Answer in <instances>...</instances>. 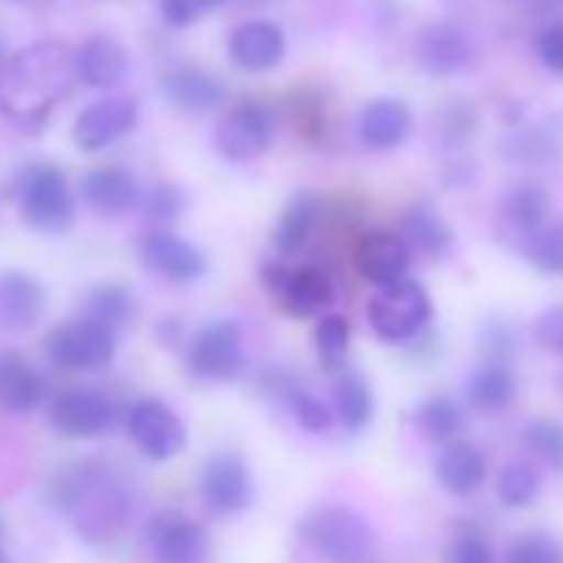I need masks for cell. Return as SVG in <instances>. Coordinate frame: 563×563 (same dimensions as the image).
Masks as SVG:
<instances>
[{
  "label": "cell",
  "instance_id": "obj_1",
  "mask_svg": "<svg viewBox=\"0 0 563 563\" xmlns=\"http://www.w3.org/2000/svg\"><path fill=\"white\" fill-rule=\"evenodd\" d=\"M74 84V51L60 41H41L8 54L0 64V117L37 133L70 97Z\"/></svg>",
  "mask_w": 563,
  "mask_h": 563
},
{
  "label": "cell",
  "instance_id": "obj_2",
  "mask_svg": "<svg viewBox=\"0 0 563 563\" xmlns=\"http://www.w3.org/2000/svg\"><path fill=\"white\" fill-rule=\"evenodd\" d=\"M51 500L67 514L80 540L103 547L120 537L130 517V494L103 461H74L51 481Z\"/></svg>",
  "mask_w": 563,
  "mask_h": 563
},
{
  "label": "cell",
  "instance_id": "obj_3",
  "mask_svg": "<svg viewBox=\"0 0 563 563\" xmlns=\"http://www.w3.org/2000/svg\"><path fill=\"white\" fill-rule=\"evenodd\" d=\"M14 199L21 219L47 235L67 232L77 222V196L70 179L54 163H27L14 176Z\"/></svg>",
  "mask_w": 563,
  "mask_h": 563
},
{
  "label": "cell",
  "instance_id": "obj_4",
  "mask_svg": "<svg viewBox=\"0 0 563 563\" xmlns=\"http://www.w3.org/2000/svg\"><path fill=\"white\" fill-rule=\"evenodd\" d=\"M431 319H434L431 296L411 275L388 282V286H378V292L368 302V325L388 345L418 342L428 332Z\"/></svg>",
  "mask_w": 563,
  "mask_h": 563
},
{
  "label": "cell",
  "instance_id": "obj_5",
  "mask_svg": "<svg viewBox=\"0 0 563 563\" xmlns=\"http://www.w3.org/2000/svg\"><path fill=\"white\" fill-rule=\"evenodd\" d=\"M299 533L325 563H372L378 547L372 523L358 510L342 504L312 510L302 520Z\"/></svg>",
  "mask_w": 563,
  "mask_h": 563
},
{
  "label": "cell",
  "instance_id": "obj_6",
  "mask_svg": "<svg viewBox=\"0 0 563 563\" xmlns=\"http://www.w3.org/2000/svg\"><path fill=\"white\" fill-rule=\"evenodd\" d=\"M258 278L268 296L292 319H319L339 299V286L322 265H289L282 258L262 262Z\"/></svg>",
  "mask_w": 563,
  "mask_h": 563
},
{
  "label": "cell",
  "instance_id": "obj_7",
  "mask_svg": "<svg viewBox=\"0 0 563 563\" xmlns=\"http://www.w3.org/2000/svg\"><path fill=\"white\" fill-rule=\"evenodd\" d=\"M278 133V110L258 97H242L216 123V150L229 163H252L268 153Z\"/></svg>",
  "mask_w": 563,
  "mask_h": 563
},
{
  "label": "cell",
  "instance_id": "obj_8",
  "mask_svg": "<svg viewBox=\"0 0 563 563\" xmlns=\"http://www.w3.org/2000/svg\"><path fill=\"white\" fill-rule=\"evenodd\" d=\"M44 352L51 365H57L60 372H80V375L103 372L117 358V332L80 316V319L54 325L44 335Z\"/></svg>",
  "mask_w": 563,
  "mask_h": 563
},
{
  "label": "cell",
  "instance_id": "obj_9",
  "mask_svg": "<svg viewBox=\"0 0 563 563\" xmlns=\"http://www.w3.org/2000/svg\"><path fill=\"white\" fill-rule=\"evenodd\" d=\"M245 368L242 329L232 319L202 325L186 345V372L196 382H232Z\"/></svg>",
  "mask_w": 563,
  "mask_h": 563
},
{
  "label": "cell",
  "instance_id": "obj_10",
  "mask_svg": "<svg viewBox=\"0 0 563 563\" xmlns=\"http://www.w3.org/2000/svg\"><path fill=\"white\" fill-rule=\"evenodd\" d=\"M120 418L117 401L100 388H64L51 398V424L64 438H100Z\"/></svg>",
  "mask_w": 563,
  "mask_h": 563
},
{
  "label": "cell",
  "instance_id": "obj_11",
  "mask_svg": "<svg viewBox=\"0 0 563 563\" xmlns=\"http://www.w3.org/2000/svg\"><path fill=\"white\" fill-rule=\"evenodd\" d=\"M199 490L202 500L212 514L219 517H235L245 514L255 500V484L245 457L239 451H216L206 457L202 474H199Z\"/></svg>",
  "mask_w": 563,
  "mask_h": 563
},
{
  "label": "cell",
  "instance_id": "obj_12",
  "mask_svg": "<svg viewBox=\"0 0 563 563\" xmlns=\"http://www.w3.org/2000/svg\"><path fill=\"white\" fill-rule=\"evenodd\" d=\"M126 431L150 461H173L186 448L183 418L159 398H140L126 411Z\"/></svg>",
  "mask_w": 563,
  "mask_h": 563
},
{
  "label": "cell",
  "instance_id": "obj_13",
  "mask_svg": "<svg viewBox=\"0 0 563 563\" xmlns=\"http://www.w3.org/2000/svg\"><path fill=\"white\" fill-rule=\"evenodd\" d=\"M140 123V103L123 93H110L74 120V143L84 153H103L123 136H130Z\"/></svg>",
  "mask_w": 563,
  "mask_h": 563
},
{
  "label": "cell",
  "instance_id": "obj_14",
  "mask_svg": "<svg viewBox=\"0 0 563 563\" xmlns=\"http://www.w3.org/2000/svg\"><path fill=\"white\" fill-rule=\"evenodd\" d=\"M146 540L153 550V563H209V530L179 510H163L150 520Z\"/></svg>",
  "mask_w": 563,
  "mask_h": 563
},
{
  "label": "cell",
  "instance_id": "obj_15",
  "mask_svg": "<svg viewBox=\"0 0 563 563\" xmlns=\"http://www.w3.org/2000/svg\"><path fill=\"white\" fill-rule=\"evenodd\" d=\"M140 258L153 275H159L166 282H176V286H186V282L202 278L206 268H209L199 245H192L183 235H176L169 229H159V225L140 239Z\"/></svg>",
  "mask_w": 563,
  "mask_h": 563
},
{
  "label": "cell",
  "instance_id": "obj_16",
  "mask_svg": "<svg viewBox=\"0 0 563 563\" xmlns=\"http://www.w3.org/2000/svg\"><path fill=\"white\" fill-rule=\"evenodd\" d=\"M415 57L431 77H457L474 60V44L457 21H431L415 41Z\"/></svg>",
  "mask_w": 563,
  "mask_h": 563
},
{
  "label": "cell",
  "instance_id": "obj_17",
  "mask_svg": "<svg viewBox=\"0 0 563 563\" xmlns=\"http://www.w3.org/2000/svg\"><path fill=\"white\" fill-rule=\"evenodd\" d=\"M286 31L275 21H242L229 34V60L245 74H268L286 57Z\"/></svg>",
  "mask_w": 563,
  "mask_h": 563
},
{
  "label": "cell",
  "instance_id": "obj_18",
  "mask_svg": "<svg viewBox=\"0 0 563 563\" xmlns=\"http://www.w3.org/2000/svg\"><path fill=\"white\" fill-rule=\"evenodd\" d=\"M262 391L268 398H275L278 405H286L289 415L309 431V434H325L332 431L335 424V411L329 401H322L302 378H296L292 372H282V368H272L262 375Z\"/></svg>",
  "mask_w": 563,
  "mask_h": 563
},
{
  "label": "cell",
  "instance_id": "obj_19",
  "mask_svg": "<svg viewBox=\"0 0 563 563\" xmlns=\"http://www.w3.org/2000/svg\"><path fill=\"white\" fill-rule=\"evenodd\" d=\"M47 312V286L21 268L0 272V329L27 332Z\"/></svg>",
  "mask_w": 563,
  "mask_h": 563
},
{
  "label": "cell",
  "instance_id": "obj_20",
  "mask_svg": "<svg viewBox=\"0 0 563 563\" xmlns=\"http://www.w3.org/2000/svg\"><path fill=\"white\" fill-rule=\"evenodd\" d=\"M159 90L183 113H209V110H219L225 103V97H229L225 84L212 70L196 67V64H173L159 77Z\"/></svg>",
  "mask_w": 563,
  "mask_h": 563
},
{
  "label": "cell",
  "instance_id": "obj_21",
  "mask_svg": "<svg viewBox=\"0 0 563 563\" xmlns=\"http://www.w3.org/2000/svg\"><path fill=\"white\" fill-rule=\"evenodd\" d=\"M411 258L415 255H411L408 242L391 229L365 232L355 245V268L365 282H372V286H388V282L405 278L411 268Z\"/></svg>",
  "mask_w": 563,
  "mask_h": 563
},
{
  "label": "cell",
  "instance_id": "obj_22",
  "mask_svg": "<svg viewBox=\"0 0 563 563\" xmlns=\"http://www.w3.org/2000/svg\"><path fill=\"white\" fill-rule=\"evenodd\" d=\"M322 219H325L322 196H316L309 189L296 192L286 202V209H282V216H278V222L272 229V249H275V255L278 258H296V255H302L312 245Z\"/></svg>",
  "mask_w": 563,
  "mask_h": 563
},
{
  "label": "cell",
  "instance_id": "obj_23",
  "mask_svg": "<svg viewBox=\"0 0 563 563\" xmlns=\"http://www.w3.org/2000/svg\"><path fill=\"white\" fill-rule=\"evenodd\" d=\"M411 130H415L411 107L398 97H378L365 103L358 113V140L372 153L398 150L401 143H408Z\"/></svg>",
  "mask_w": 563,
  "mask_h": 563
},
{
  "label": "cell",
  "instance_id": "obj_24",
  "mask_svg": "<svg viewBox=\"0 0 563 563\" xmlns=\"http://www.w3.org/2000/svg\"><path fill=\"white\" fill-rule=\"evenodd\" d=\"M84 202L100 216H126L140 206L143 186L126 166H97L80 179Z\"/></svg>",
  "mask_w": 563,
  "mask_h": 563
},
{
  "label": "cell",
  "instance_id": "obj_25",
  "mask_svg": "<svg viewBox=\"0 0 563 563\" xmlns=\"http://www.w3.org/2000/svg\"><path fill=\"white\" fill-rule=\"evenodd\" d=\"M74 74L90 90H117L130 74V57L120 41L97 34L74 51Z\"/></svg>",
  "mask_w": 563,
  "mask_h": 563
},
{
  "label": "cell",
  "instance_id": "obj_26",
  "mask_svg": "<svg viewBox=\"0 0 563 563\" xmlns=\"http://www.w3.org/2000/svg\"><path fill=\"white\" fill-rule=\"evenodd\" d=\"M47 401V378L21 355L4 349L0 352V411L31 415Z\"/></svg>",
  "mask_w": 563,
  "mask_h": 563
},
{
  "label": "cell",
  "instance_id": "obj_27",
  "mask_svg": "<svg viewBox=\"0 0 563 563\" xmlns=\"http://www.w3.org/2000/svg\"><path fill=\"white\" fill-rule=\"evenodd\" d=\"M434 477L438 484L454 494V497H471L484 487L487 481V457L471 444V441H448L434 461Z\"/></svg>",
  "mask_w": 563,
  "mask_h": 563
},
{
  "label": "cell",
  "instance_id": "obj_28",
  "mask_svg": "<svg viewBox=\"0 0 563 563\" xmlns=\"http://www.w3.org/2000/svg\"><path fill=\"white\" fill-rule=\"evenodd\" d=\"M398 235L408 242L411 255H424V258H444L454 249L451 225L428 202H418L401 216Z\"/></svg>",
  "mask_w": 563,
  "mask_h": 563
},
{
  "label": "cell",
  "instance_id": "obj_29",
  "mask_svg": "<svg viewBox=\"0 0 563 563\" xmlns=\"http://www.w3.org/2000/svg\"><path fill=\"white\" fill-rule=\"evenodd\" d=\"M332 411H335V421H342L349 431H365L372 424L375 395L362 372L345 365L332 375Z\"/></svg>",
  "mask_w": 563,
  "mask_h": 563
},
{
  "label": "cell",
  "instance_id": "obj_30",
  "mask_svg": "<svg viewBox=\"0 0 563 563\" xmlns=\"http://www.w3.org/2000/svg\"><path fill=\"white\" fill-rule=\"evenodd\" d=\"M467 405L481 415H500L514 405L517 398V378L510 365L500 362H484L464 385Z\"/></svg>",
  "mask_w": 563,
  "mask_h": 563
},
{
  "label": "cell",
  "instance_id": "obj_31",
  "mask_svg": "<svg viewBox=\"0 0 563 563\" xmlns=\"http://www.w3.org/2000/svg\"><path fill=\"white\" fill-rule=\"evenodd\" d=\"M133 312H136V302L123 282H100L84 299V316L107 325L110 332H120L123 325H130Z\"/></svg>",
  "mask_w": 563,
  "mask_h": 563
},
{
  "label": "cell",
  "instance_id": "obj_32",
  "mask_svg": "<svg viewBox=\"0 0 563 563\" xmlns=\"http://www.w3.org/2000/svg\"><path fill=\"white\" fill-rule=\"evenodd\" d=\"M500 209H504V219L520 235H527V232H533V229H540L547 222V216H550V196L537 183H517L504 196V206Z\"/></svg>",
  "mask_w": 563,
  "mask_h": 563
},
{
  "label": "cell",
  "instance_id": "obj_33",
  "mask_svg": "<svg viewBox=\"0 0 563 563\" xmlns=\"http://www.w3.org/2000/svg\"><path fill=\"white\" fill-rule=\"evenodd\" d=\"M349 345H352L349 319L335 316V312H322L316 322V352H319V362L329 375H335L339 368L349 365Z\"/></svg>",
  "mask_w": 563,
  "mask_h": 563
},
{
  "label": "cell",
  "instance_id": "obj_34",
  "mask_svg": "<svg viewBox=\"0 0 563 563\" xmlns=\"http://www.w3.org/2000/svg\"><path fill=\"white\" fill-rule=\"evenodd\" d=\"M415 424L418 431L428 438V441H438V444H448L457 438L461 424H464V411L454 398L448 395H434L428 398L418 411H415Z\"/></svg>",
  "mask_w": 563,
  "mask_h": 563
},
{
  "label": "cell",
  "instance_id": "obj_35",
  "mask_svg": "<svg viewBox=\"0 0 563 563\" xmlns=\"http://www.w3.org/2000/svg\"><path fill=\"white\" fill-rule=\"evenodd\" d=\"M523 448L553 474H563V421L556 418H533L520 431Z\"/></svg>",
  "mask_w": 563,
  "mask_h": 563
},
{
  "label": "cell",
  "instance_id": "obj_36",
  "mask_svg": "<svg viewBox=\"0 0 563 563\" xmlns=\"http://www.w3.org/2000/svg\"><path fill=\"white\" fill-rule=\"evenodd\" d=\"M523 258L543 275H563V222H543L523 235Z\"/></svg>",
  "mask_w": 563,
  "mask_h": 563
},
{
  "label": "cell",
  "instance_id": "obj_37",
  "mask_svg": "<svg viewBox=\"0 0 563 563\" xmlns=\"http://www.w3.org/2000/svg\"><path fill=\"white\" fill-rule=\"evenodd\" d=\"M497 497L504 507H530L540 497V471L527 461H510L497 474Z\"/></svg>",
  "mask_w": 563,
  "mask_h": 563
},
{
  "label": "cell",
  "instance_id": "obj_38",
  "mask_svg": "<svg viewBox=\"0 0 563 563\" xmlns=\"http://www.w3.org/2000/svg\"><path fill=\"white\" fill-rule=\"evenodd\" d=\"M434 133L444 146H464L477 133V110L467 100H448L434 113Z\"/></svg>",
  "mask_w": 563,
  "mask_h": 563
},
{
  "label": "cell",
  "instance_id": "obj_39",
  "mask_svg": "<svg viewBox=\"0 0 563 563\" xmlns=\"http://www.w3.org/2000/svg\"><path fill=\"white\" fill-rule=\"evenodd\" d=\"M560 150V133H553L547 123L540 126H530L523 133H514L507 140V156L514 163H527V166H537V163H547L553 159Z\"/></svg>",
  "mask_w": 563,
  "mask_h": 563
},
{
  "label": "cell",
  "instance_id": "obj_40",
  "mask_svg": "<svg viewBox=\"0 0 563 563\" xmlns=\"http://www.w3.org/2000/svg\"><path fill=\"white\" fill-rule=\"evenodd\" d=\"M140 206H143V212H146L150 222H156L159 229H166L169 222H176V219L183 216L186 196H183V189L173 186V183H156L150 192L140 196Z\"/></svg>",
  "mask_w": 563,
  "mask_h": 563
},
{
  "label": "cell",
  "instance_id": "obj_41",
  "mask_svg": "<svg viewBox=\"0 0 563 563\" xmlns=\"http://www.w3.org/2000/svg\"><path fill=\"white\" fill-rule=\"evenodd\" d=\"M225 4H232V0H156L163 24L173 31L192 27L196 21H202L206 14H212Z\"/></svg>",
  "mask_w": 563,
  "mask_h": 563
},
{
  "label": "cell",
  "instance_id": "obj_42",
  "mask_svg": "<svg viewBox=\"0 0 563 563\" xmlns=\"http://www.w3.org/2000/svg\"><path fill=\"white\" fill-rule=\"evenodd\" d=\"M504 563H563V550L547 533H523L510 543Z\"/></svg>",
  "mask_w": 563,
  "mask_h": 563
},
{
  "label": "cell",
  "instance_id": "obj_43",
  "mask_svg": "<svg viewBox=\"0 0 563 563\" xmlns=\"http://www.w3.org/2000/svg\"><path fill=\"white\" fill-rule=\"evenodd\" d=\"M481 355H484V362L510 365V358H514V332H510V325L504 319L484 322V329H481Z\"/></svg>",
  "mask_w": 563,
  "mask_h": 563
},
{
  "label": "cell",
  "instance_id": "obj_44",
  "mask_svg": "<svg viewBox=\"0 0 563 563\" xmlns=\"http://www.w3.org/2000/svg\"><path fill=\"white\" fill-rule=\"evenodd\" d=\"M533 339L543 352L563 358V306H550L533 322Z\"/></svg>",
  "mask_w": 563,
  "mask_h": 563
},
{
  "label": "cell",
  "instance_id": "obj_45",
  "mask_svg": "<svg viewBox=\"0 0 563 563\" xmlns=\"http://www.w3.org/2000/svg\"><path fill=\"white\" fill-rule=\"evenodd\" d=\"M441 563H494V550L477 533H461L448 543Z\"/></svg>",
  "mask_w": 563,
  "mask_h": 563
},
{
  "label": "cell",
  "instance_id": "obj_46",
  "mask_svg": "<svg viewBox=\"0 0 563 563\" xmlns=\"http://www.w3.org/2000/svg\"><path fill=\"white\" fill-rule=\"evenodd\" d=\"M537 57H540V64L550 70V74H556V77H563V21H553V24H547L540 34H537Z\"/></svg>",
  "mask_w": 563,
  "mask_h": 563
},
{
  "label": "cell",
  "instance_id": "obj_47",
  "mask_svg": "<svg viewBox=\"0 0 563 563\" xmlns=\"http://www.w3.org/2000/svg\"><path fill=\"white\" fill-rule=\"evenodd\" d=\"M4 60H8V41L0 37V64H4Z\"/></svg>",
  "mask_w": 563,
  "mask_h": 563
},
{
  "label": "cell",
  "instance_id": "obj_48",
  "mask_svg": "<svg viewBox=\"0 0 563 563\" xmlns=\"http://www.w3.org/2000/svg\"><path fill=\"white\" fill-rule=\"evenodd\" d=\"M0 563H11V560H8V556H4V553H0Z\"/></svg>",
  "mask_w": 563,
  "mask_h": 563
},
{
  "label": "cell",
  "instance_id": "obj_49",
  "mask_svg": "<svg viewBox=\"0 0 563 563\" xmlns=\"http://www.w3.org/2000/svg\"><path fill=\"white\" fill-rule=\"evenodd\" d=\"M560 388H563V372H560Z\"/></svg>",
  "mask_w": 563,
  "mask_h": 563
},
{
  "label": "cell",
  "instance_id": "obj_50",
  "mask_svg": "<svg viewBox=\"0 0 563 563\" xmlns=\"http://www.w3.org/2000/svg\"><path fill=\"white\" fill-rule=\"evenodd\" d=\"M0 533H4V527H0Z\"/></svg>",
  "mask_w": 563,
  "mask_h": 563
}]
</instances>
